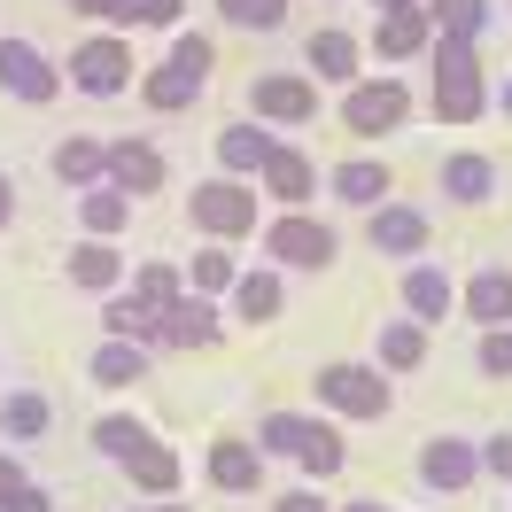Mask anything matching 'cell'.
Returning a JSON list of instances; mask_svg holds the SVG:
<instances>
[{
  "mask_svg": "<svg viewBox=\"0 0 512 512\" xmlns=\"http://www.w3.org/2000/svg\"><path fill=\"white\" fill-rule=\"evenodd\" d=\"M256 194H264L272 210H311V194H319V163L280 140V148H272V163L256 171Z\"/></svg>",
  "mask_w": 512,
  "mask_h": 512,
  "instance_id": "obj_17",
  "label": "cell"
},
{
  "mask_svg": "<svg viewBox=\"0 0 512 512\" xmlns=\"http://www.w3.org/2000/svg\"><path fill=\"white\" fill-rule=\"evenodd\" d=\"M474 365H481V381H512V326H481Z\"/></svg>",
  "mask_w": 512,
  "mask_h": 512,
  "instance_id": "obj_39",
  "label": "cell"
},
{
  "mask_svg": "<svg viewBox=\"0 0 512 512\" xmlns=\"http://www.w3.org/2000/svg\"><path fill=\"white\" fill-rule=\"evenodd\" d=\"M218 16L233 32H280L288 24V0H218Z\"/></svg>",
  "mask_w": 512,
  "mask_h": 512,
  "instance_id": "obj_38",
  "label": "cell"
},
{
  "mask_svg": "<svg viewBox=\"0 0 512 512\" xmlns=\"http://www.w3.org/2000/svg\"><path fill=\"white\" fill-rule=\"evenodd\" d=\"M272 512H334V505H319V489H288V497H272Z\"/></svg>",
  "mask_w": 512,
  "mask_h": 512,
  "instance_id": "obj_43",
  "label": "cell"
},
{
  "mask_svg": "<svg viewBox=\"0 0 512 512\" xmlns=\"http://www.w3.org/2000/svg\"><path fill=\"white\" fill-rule=\"evenodd\" d=\"M63 78H70V94H86V101L132 94V39H125V32L78 39V47H70V63H63Z\"/></svg>",
  "mask_w": 512,
  "mask_h": 512,
  "instance_id": "obj_5",
  "label": "cell"
},
{
  "mask_svg": "<svg viewBox=\"0 0 512 512\" xmlns=\"http://www.w3.org/2000/svg\"><path fill=\"white\" fill-rule=\"evenodd\" d=\"M148 342H117V334H101L94 357H86V373H94L101 388H132V381H148Z\"/></svg>",
  "mask_w": 512,
  "mask_h": 512,
  "instance_id": "obj_28",
  "label": "cell"
},
{
  "mask_svg": "<svg viewBox=\"0 0 512 512\" xmlns=\"http://www.w3.org/2000/svg\"><path fill=\"white\" fill-rule=\"evenodd\" d=\"M94 16L109 24V32H179L187 0H101Z\"/></svg>",
  "mask_w": 512,
  "mask_h": 512,
  "instance_id": "obj_29",
  "label": "cell"
},
{
  "mask_svg": "<svg viewBox=\"0 0 512 512\" xmlns=\"http://www.w3.org/2000/svg\"><path fill=\"white\" fill-rule=\"evenodd\" d=\"M47 427H55V404H47L39 388H8V396H0V435H8V443H39Z\"/></svg>",
  "mask_w": 512,
  "mask_h": 512,
  "instance_id": "obj_32",
  "label": "cell"
},
{
  "mask_svg": "<svg viewBox=\"0 0 512 512\" xmlns=\"http://www.w3.org/2000/svg\"><path fill=\"white\" fill-rule=\"evenodd\" d=\"M24 481H32V474H24V466H16V458H8V450H0V505H8V497H16V489H24Z\"/></svg>",
  "mask_w": 512,
  "mask_h": 512,
  "instance_id": "obj_44",
  "label": "cell"
},
{
  "mask_svg": "<svg viewBox=\"0 0 512 512\" xmlns=\"http://www.w3.org/2000/svg\"><path fill=\"white\" fill-rule=\"evenodd\" d=\"M202 86H210V70H187L163 55L148 78H140V109H156V117H179V109H194L202 101Z\"/></svg>",
  "mask_w": 512,
  "mask_h": 512,
  "instance_id": "obj_21",
  "label": "cell"
},
{
  "mask_svg": "<svg viewBox=\"0 0 512 512\" xmlns=\"http://www.w3.org/2000/svg\"><path fill=\"white\" fill-rule=\"evenodd\" d=\"M365 233H373L381 256H404V264H419L427 241H435V225H427L419 202H381V210H365Z\"/></svg>",
  "mask_w": 512,
  "mask_h": 512,
  "instance_id": "obj_16",
  "label": "cell"
},
{
  "mask_svg": "<svg viewBox=\"0 0 512 512\" xmlns=\"http://www.w3.org/2000/svg\"><path fill=\"white\" fill-rule=\"evenodd\" d=\"M132 295H148V303H171V295H187V264H171V256H148V264H132V280H125Z\"/></svg>",
  "mask_w": 512,
  "mask_h": 512,
  "instance_id": "obj_37",
  "label": "cell"
},
{
  "mask_svg": "<svg viewBox=\"0 0 512 512\" xmlns=\"http://www.w3.org/2000/svg\"><path fill=\"white\" fill-rule=\"evenodd\" d=\"M326 194H334V202H350V210H381L388 194H396V179H388L381 156H342L334 171H326Z\"/></svg>",
  "mask_w": 512,
  "mask_h": 512,
  "instance_id": "obj_20",
  "label": "cell"
},
{
  "mask_svg": "<svg viewBox=\"0 0 512 512\" xmlns=\"http://www.w3.org/2000/svg\"><path fill=\"white\" fill-rule=\"evenodd\" d=\"M187 225L202 233V241H249L256 225H264V194H256V179H202V187L187 194Z\"/></svg>",
  "mask_w": 512,
  "mask_h": 512,
  "instance_id": "obj_3",
  "label": "cell"
},
{
  "mask_svg": "<svg viewBox=\"0 0 512 512\" xmlns=\"http://www.w3.org/2000/svg\"><path fill=\"white\" fill-rule=\"evenodd\" d=\"M342 125H350L357 140H381V132H404V125H412V86H404L396 70H381V78L365 70V78H357L350 94H342Z\"/></svg>",
  "mask_w": 512,
  "mask_h": 512,
  "instance_id": "obj_6",
  "label": "cell"
},
{
  "mask_svg": "<svg viewBox=\"0 0 512 512\" xmlns=\"http://www.w3.org/2000/svg\"><path fill=\"white\" fill-rule=\"evenodd\" d=\"M109 187L132 194V202L163 194V187H171V163H163V148H156V140H140V132L109 140Z\"/></svg>",
  "mask_w": 512,
  "mask_h": 512,
  "instance_id": "obj_11",
  "label": "cell"
},
{
  "mask_svg": "<svg viewBox=\"0 0 512 512\" xmlns=\"http://www.w3.org/2000/svg\"><path fill=\"white\" fill-rule=\"evenodd\" d=\"M435 179H443L450 202H466V210H474V202H489V194H497V163L481 156V148H450Z\"/></svg>",
  "mask_w": 512,
  "mask_h": 512,
  "instance_id": "obj_27",
  "label": "cell"
},
{
  "mask_svg": "<svg viewBox=\"0 0 512 512\" xmlns=\"http://www.w3.org/2000/svg\"><path fill=\"white\" fill-rule=\"evenodd\" d=\"M63 63L39 47V39H0V94L24 101V109H47V101H63Z\"/></svg>",
  "mask_w": 512,
  "mask_h": 512,
  "instance_id": "obj_8",
  "label": "cell"
},
{
  "mask_svg": "<svg viewBox=\"0 0 512 512\" xmlns=\"http://www.w3.org/2000/svg\"><path fill=\"white\" fill-rule=\"evenodd\" d=\"M489 109H505V117H512V70H505V86H489Z\"/></svg>",
  "mask_w": 512,
  "mask_h": 512,
  "instance_id": "obj_46",
  "label": "cell"
},
{
  "mask_svg": "<svg viewBox=\"0 0 512 512\" xmlns=\"http://www.w3.org/2000/svg\"><path fill=\"white\" fill-rule=\"evenodd\" d=\"M272 148H280V132H264L256 117H241V125L218 132V171L225 179H256V171L272 163Z\"/></svg>",
  "mask_w": 512,
  "mask_h": 512,
  "instance_id": "obj_24",
  "label": "cell"
},
{
  "mask_svg": "<svg viewBox=\"0 0 512 512\" xmlns=\"http://www.w3.org/2000/svg\"><path fill=\"white\" fill-rule=\"evenodd\" d=\"M0 512H55V497H47L39 481H24V489H16V497H8V505H0Z\"/></svg>",
  "mask_w": 512,
  "mask_h": 512,
  "instance_id": "obj_42",
  "label": "cell"
},
{
  "mask_svg": "<svg viewBox=\"0 0 512 512\" xmlns=\"http://www.w3.org/2000/svg\"><path fill=\"white\" fill-rule=\"evenodd\" d=\"M427 63H435V117L450 132L481 125L489 117V63H481V47L474 39H435Z\"/></svg>",
  "mask_w": 512,
  "mask_h": 512,
  "instance_id": "obj_1",
  "label": "cell"
},
{
  "mask_svg": "<svg viewBox=\"0 0 512 512\" xmlns=\"http://www.w3.org/2000/svg\"><path fill=\"white\" fill-rule=\"evenodd\" d=\"M225 342V303L218 295H171L163 303V350H218Z\"/></svg>",
  "mask_w": 512,
  "mask_h": 512,
  "instance_id": "obj_10",
  "label": "cell"
},
{
  "mask_svg": "<svg viewBox=\"0 0 512 512\" xmlns=\"http://www.w3.org/2000/svg\"><path fill=\"white\" fill-rule=\"evenodd\" d=\"M171 63H187V70H218V47H210L202 32H179V39H171Z\"/></svg>",
  "mask_w": 512,
  "mask_h": 512,
  "instance_id": "obj_41",
  "label": "cell"
},
{
  "mask_svg": "<svg viewBox=\"0 0 512 512\" xmlns=\"http://www.w3.org/2000/svg\"><path fill=\"white\" fill-rule=\"evenodd\" d=\"M233 280H241V256L225 249V241H202V249L187 256V288H194V295H218V303H225V295H233Z\"/></svg>",
  "mask_w": 512,
  "mask_h": 512,
  "instance_id": "obj_33",
  "label": "cell"
},
{
  "mask_svg": "<svg viewBox=\"0 0 512 512\" xmlns=\"http://www.w3.org/2000/svg\"><path fill=\"white\" fill-rule=\"evenodd\" d=\"M334 512H396V505H381V497H357V505H334Z\"/></svg>",
  "mask_w": 512,
  "mask_h": 512,
  "instance_id": "obj_47",
  "label": "cell"
},
{
  "mask_svg": "<svg viewBox=\"0 0 512 512\" xmlns=\"http://www.w3.org/2000/svg\"><path fill=\"white\" fill-rule=\"evenodd\" d=\"M419 481L443 489V497L474 489V481H481V443H474V435H427V443H419Z\"/></svg>",
  "mask_w": 512,
  "mask_h": 512,
  "instance_id": "obj_13",
  "label": "cell"
},
{
  "mask_svg": "<svg viewBox=\"0 0 512 512\" xmlns=\"http://www.w3.org/2000/svg\"><path fill=\"white\" fill-rule=\"evenodd\" d=\"M427 16H435V39H474L489 32V0H427Z\"/></svg>",
  "mask_w": 512,
  "mask_h": 512,
  "instance_id": "obj_36",
  "label": "cell"
},
{
  "mask_svg": "<svg viewBox=\"0 0 512 512\" xmlns=\"http://www.w3.org/2000/svg\"><path fill=\"white\" fill-rule=\"evenodd\" d=\"M311 427H319V412H264L256 419V450L264 458H295V450L311 443Z\"/></svg>",
  "mask_w": 512,
  "mask_h": 512,
  "instance_id": "obj_35",
  "label": "cell"
},
{
  "mask_svg": "<svg viewBox=\"0 0 512 512\" xmlns=\"http://www.w3.org/2000/svg\"><path fill=\"white\" fill-rule=\"evenodd\" d=\"M295 466H303L311 481H334L342 466H350V443H342V427H334L326 412H319V427H311V443L295 450Z\"/></svg>",
  "mask_w": 512,
  "mask_h": 512,
  "instance_id": "obj_34",
  "label": "cell"
},
{
  "mask_svg": "<svg viewBox=\"0 0 512 512\" xmlns=\"http://www.w3.org/2000/svg\"><path fill=\"white\" fill-rule=\"evenodd\" d=\"M303 70H311L319 86H342V94H350L357 78H365V39L342 32V24H319V32L303 39Z\"/></svg>",
  "mask_w": 512,
  "mask_h": 512,
  "instance_id": "obj_12",
  "label": "cell"
},
{
  "mask_svg": "<svg viewBox=\"0 0 512 512\" xmlns=\"http://www.w3.org/2000/svg\"><path fill=\"white\" fill-rule=\"evenodd\" d=\"M481 474H489V481H512V427L481 435Z\"/></svg>",
  "mask_w": 512,
  "mask_h": 512,
  "instance_id": "obj_40",
  "label": "cell"
},
{
  "mask_svg": "<svg viewBox=\"0 0 512 512\" xmlns=\"http://www.w3.org/2000/svg\"><path fill=\"white\" fill-rule=\"evenodd\" d=\"M249 117L256 125H280V132L311 125V117H319V78H311V70H256L249 78Z\"/></svg>",
  "mask_w": 512,
  "mask_h": 512,
  "instance_id": "obj_7",
  "label": "cell"
},
{
  "mask_svg": "<svg viewBox=\"0 0 512 512\" xmlns=\"http://www.w3.org/2000/svg\"><path fill=\"white\" fill-rule=\"evenodd\" d=\"M381 63H412L435 47V16H427V0H404V8H381L373 16V39H365Z\"/></svg>",
  "mask_w": 512,
  "mask_h": 512,
  "instance_id": "obj_14",
  "label": "cell"
},
{
  "mask_svg": "<svg viewBox=\"0 0 512 512\" xmlns=\"http://www.w3.org/2000/svg\"><path fill=\"white\" fill-rule=\"evenodd\" d=\"M280 311H288V272H280V264H241V280H233V295H225V319L272 326Z\"/></svg>",
  "mask_w": 512,
  "mask_h": 512,
  "instance_id": "obj_15",
  "label": "cell"
},
{
  "mask_svg": "<svg viewBox=\"0 0 512 512\" xmlns=\"http://www.w3.org/2000/svg\"><path fill=\"white\" fill-rule=\"evenodd\" d=\"M396 303H404V319H419V326H443L450 311H458V280H450L443 264H404V280H396Z\"/></svg>",
  "mask_w": 512,
  "mask_h": 512,
  "instance_id": "obj_18",
  "label": "cell"
},
{
  "mask_svg": "<svg viewBox=\"0 0 512 512\" xmlns=\"http://www.w3.org/2000/svg\"><path fill=\"white\" fill-rule=\"evenodd\" d=\"M8 225H16V179L0 171V233H8Z\"/></svg>",
  "mask_w": 512,
  "mask_h": 512,
  "instance_id": "obj_45",
  "label": "cell"
},
{
  "mask_svg": "<svg viewBox=\"0 0 512 512\" xmlns=\"http://www.w3.org/2000/svg\"><path fill=\"white\" fill-rule=\"evenodd\" d=\"M264 474H272V458L256 450V435H210V450H202V481H210L218 497H256Z\"/></svg>",
  "mask_w": 512,
  "mask_h": 512,
  "instance_id": "obj_9",
  "label": "cell"
},
{
  "mask_svg": "<svg viewBox=\"0 0 512 512\" xmlns=\"http://www.w3.org/2000/svg\"><path fill=\"white\" fill-rule=\"evenodd\" d=\"M47 171H55L70 194L101 187V179H109V140H94V132H63V140L47 148Z\"/></svg>",
  "mask_w": 512,
  "mask_h": 512,
  "instance_id": "obj_19",
  "label": "cell"
},
{
  "mask_svg": "<svg viewBox=\"0 0 512 512\" xmlns=\"http://www.w3.org/2000/svg\"><path fill=\"white\" fill-rule=\"evenodd\" d=\"M132 512H194V505H171V497H148V505H132Z\"/></svg>",
  "mask_w": 512,
  "mask_h": 512,
  "instance_id": "obj_48",
  "label": "cell"
},
{
  "mask_svg": "<svg viewBox=\"0 0 512 512\" xmlns=\"http://www.w3.org/2000/svg\"><path fill=\"white\" fill-rule=\"evenodd\" d=\"M458 311H466L474 326H512V272L505 264H481L474 280L458 288Z\"/></svg>",
  "mask_w": 512,
  "mask_h": 512,
  "instance_id": "obj_26",
  "label": "cell"
},
{
  "mask_svg": "<svg viewBox=\"0 0 512 512\" xmlns=\"http://www.w3.org/2000/svg\"><path fill=\"white\" fill-rule=\"evenodd\" d=\"M256 249L264 264H280V272H326L334 256H342V233L311 210H272V218L256 225Z\"/></svg>",
  "mask_w": 512,
  "mask_h": 512,
  "instance_id": "obj_4",
  "label": "cell"
},
{
  "mask_svg": "<svg viewBox=\"0 0 512 512\" xmlns=\"http://www.w3.org/2000/svg\"><path fill=\"white\" fill-rule=\"evenodd\" d=\"M132 210H140V202H132V194H117L109 179H101V187L78 194V233H94V241H117V233L132 225Z\"/></svg>",
  "mask_w": 512,
  "mask_h": 512,
  "instance_id": "obj_30",
  "label": "cell"
},
{
  "mask_svg": "<svg viewBox=\"0 0 512 512\" xmlns=\"http://www.w3.org/2000/svg\"><path fill=\"white\" fill-rule=\"evenodd\" d=\"M101 334H117V342H148V350H163V311L148 303V295H101Z\"/></svg>",
  "mask_w": 512,
  "mask_h": 512,
  "instance_id": "obj_23",
  "label": "cell"
},
{
  "mask_svg": "<svg viewBox=\"0 0 512 512\" xmlns=\"http://www.w3.org/2000/svg\"><path fill=\"white\" fill-rule=\"evenodd\" d=\"M125 280L132 272H125V249H117V241H94V233H86V241L70 249V288L78 295H117Z\"/></svg>",
  "mask_w": 512,
  "mask_h": 512,
  "instance_id": "obj_22",
  "label": "cell"
},
{
  "mask_svg": "<svg viewBox=\"0 0 512 512\" xmlns=\"http://www.w3.org/2000/svg\"><path fill=\"white\" fill-rule=\"evenodd\" d=\"M427 334H435V326H419V319H381L373 365H381L388 381H396V373H419V365H427Z\"/></svg>",
  "mask_w": 512,
  "mask_h": 512,
  "instance_id": "obj_25",
  "label": "cell"
},
{
  "mask_svg": "<svg viewBox=\"0 0 512 512\" xmlns=\"http://www.w3.org/2000/svg\"><path fill=\"white\" fill-rule=\"evenodd\" d=\"M373 8H404V0H373Z\"/></svg>",
  "mask_w": 512,
  "mask_h": 512,
  "instance_id": "obj_50",
  "label": "cell"
},
{
  "mask_svg": "<svg viewBox=\"0 0 512 512\" xmlns=\"http://www.w3.org/2000/svg\"><path fill=\"white\" fill-rule=\"evenodd\" d=\"M70 8H78V16H94V8H101V0H70Z\"/></svg>",
  "mask_w": 512,
  "mask_h": 512,
  "instance_id": "obj_49",
  "label": "cell"
},
{
  "mask_svg": "<svg viewBox=\"0 0 512 512\" xmlns=\"http://www.w3.org/2000/svg\"><path fill=\"white\" fill-rule=\"evenodd\" d=\"M148 443H156V427H148V419H132V412H101V419H94V450L117 466V474H125Z\"/></svg>",
  "mask_w": 512,
  "mask_h": 512,
  "instance_id": "obj_31",
  "label": "cell"
},
{
  "mask_svg": "<svg viewBox=\"0 0 512 512\" xmlns=\"http://www.w3.org/2000/svg\"><path fill=\"white\" fill-rule=\"evenodd\" d=\"M311 396H319L326 419H388L396 412V381H388L381 365H365V357H334L311 373Z\"/></svg>",
  "mask_w": 512,
  "mask_h": 512,
  "instance_id": "obj_2",
  "label": "cell"
}]
</instances>
